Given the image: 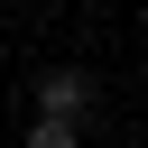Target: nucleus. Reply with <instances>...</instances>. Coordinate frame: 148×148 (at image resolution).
Listing matches in <instances>:
<instances>
[{
  "mask_svg": "<svg viewBox=\"0 0 148 148\" xmlns=\"http://www.w3.org/2000/svg\"><path fill=\"white\" fill-rule=\"evenodd\" d=\"M83 111H92V74H74V65L37 74V120H83Z\"/></svg>",
  "mask_w": 148,
  "mask_h": 148,
  "instance_id": "obj_1",
  "label": "nucleus"
},
{
  "mask_svg": "<svg viewBox=\"0 0 148 148\" xmlns=\"http://www.w3.org/2000/svg\"><path fill=\"white\" fill-rule=\"evenodd\" d=\"M28 148H83V120H28Z\"/></svg>",
  "mask_w": 148,
  "mask_h": 148,
  "instance_id": "obj_2",
  "label": "nucleus"
}]
</instances>
